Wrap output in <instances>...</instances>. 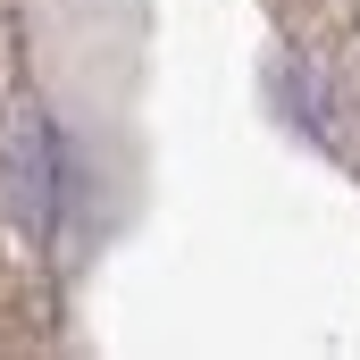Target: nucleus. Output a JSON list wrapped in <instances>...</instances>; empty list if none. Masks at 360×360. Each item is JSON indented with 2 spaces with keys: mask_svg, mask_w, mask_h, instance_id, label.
<instances>
[{
  "mask_svg": "<svg viewBox=\"0 0 360 360\" xmlns=\"http://www.w3.org/2000/svg\"><path fill=\"white\" fill-rule=\"evenodd\" d=\"M0 176H8V210L25 235H51V210H59V151H51V117L42 109H17L8 143H0Z\"/></svg>",
  "mask_w": 360,
  "mask_h": 360,
  "instance_id": "nucleus-1",
  "label": "nucleus"
},
{
  "mask_svg": "<svg viewBox=\"0 0 360 360\" xmlns=\"http://www.w3.org/2000/svg\"><path fill=\"white\" fill-rule=\"evenodd\" d=\"M276 8H285V17H293V25H310V17H344V8H352V0H276Z\"/></svg>",
  "mask_w": 360,
  "mask_h": 360,
  "instance_id": "nucleus-2",
  "label": "nucleus"
}]
</instances>
